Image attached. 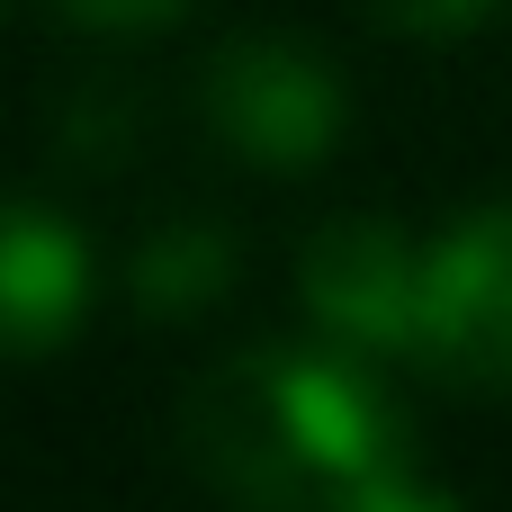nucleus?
I'll return each instance as SVG.
<instances>
[{"mask_svg": "<svg viewBox=\"0 0 512 512\" xmlns=\"http://www.w3.org/2000/svg\"><path fill=\"white\" fill-rule=\"evenodd\" d=\"M306 306L351 351H423V252L387 216H342L306 243Z\"/></svg>", "mask_w": 512, "mask_h": 512, "instance_id": "4", "label": "nucleus"}, {"mask_svg": "<svg viewBox=\"0 0 512 512\" xmlns=\"http://www.w3.org/2000/svg\"><path fill=\"white\" fill-rule=\"evenodd\" d=\"M198 450L261 512H342L405 468V423L387 387L333 351H252L207 387Z\"/></svg>", "mask_w": 512, "mask_h": 512, "instance_id": "1", "label": "nucleus"}, {"mask_svg": "<svg viewBox=\"0 0 512 512\" xmlns=\"http://www.w3.org/2000/svg\"><path fill=\"white\" fill-rule=\"evenodd\" d=\"M423 360L459 387L512 396V198L468 207L423 252Z\"/></svg>", "mask_w": 512, "mask_h": 512, "instance_id": "3", "label": "nucleus"}, {"mask_svg": "<svg viewBox=\"0 0 512 512\" xmlns=\"http://www.w3.org/2000/svg\"><path fill=\"white\" fill-rule=\"evenodd\" d=\"M342 512H459V504H450L441 486H423L414 468H387L378 486H360V495H351Z\"/></svg>", "mask_w": 512, "mask_h": 512, "instance_id": "7", "label": "nucleus"}, {"mask_svg": "<svg viewBox=\"0 0 512 512\" xmlns=\"http://www.w3.org/2000/svg\"><path fill=\"white\" fill-rule=\"evenodd\" d=\"M90 315V243L36 207L0 198V351H54Z\"/></svg>", "mask_w": 512, "mask_h": 512, "instance_id": "5", "label": "nucleus"}, {"mask_svg": "<svg viewBox=\"0 0 512 512\" xmlns=\"http://www.w3.org/2000/svg\"><path fill=\"white\" fill-rule=\"evenodd\" d=\"M81 27H162V18H180L189 0H63Z\"/></svg>", "mask_w": 512, "mask_h": 512, "instance_id": "9", "label": "nucleus"}, {"mask_svg": "<svg viewBox=\"0 0 512 512\" xmlns=\"http://www.w3.org/2000/svg\"><path fill=\"white\" fill-rule=\"evenodd\" d=\"M135 279H144L153 315H189V306H207L234 279V243L216 225H171V234H153V252L135 261Z\"/></svg>", "mask_w": 512, "mask_h": 512, "instance_id": "6", "label": "nucleus"}, {"mask_svg": "<svg viewBox=\"0 0 512 512\" xmlns=\"http://www.w3.org/2000/svg\"><path fill=\"white\" fill-rule=\"evenodd\" d=\"M207 117L216 135L261 162V171H315L342 135V81L324 54H306L297 36H234L207 63Z\"/></svg>", "mask_w": 512, "mask_h": 512, "instance_id": "2", "label": "nucleus"}, {"mask_svg": "<svg viewBox=\"0 0 512 512\" xmlns=\"http://www.w3.org/2000/svg\"><path fill=\"white\" fill-rule=\"evenodd\" d=\"M495 0H387V18L396 27H423V36H459L468 18H486Z\"/></svg>", "mask_w": 512, "mask_h": 512, "instance_id": "8", "label": "nucleus"}]
</instances>
